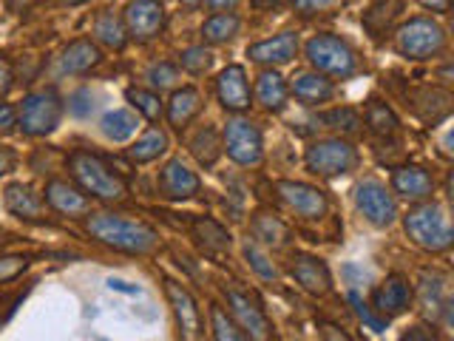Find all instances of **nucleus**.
<instances>
[{
    "label": "nucleus",
    "mask_w": 454,
    "mask_h": 341,
    "mask_svg": "<svg viewBox=\"0 0 454 341\" xmlns=\"http://www.w3.org/2000/svg\"><path fill=\"white\" fill-rule=\"evenodd\" d=\"M344 0H293V6L301 14H318V12H330L340 6Z\"/></svg>",
    "instance_id": "43"
},
{
    "label": "nucleus",
    "mask_w": 454,
    "mask_h": 341,
    "mask_svg": "<svg viewBox=\"0 0 454 341\" xmlns=\"http://www.w3.org/2000/svg\"><path fill=\"white\" fill-rule=\"evenodd\" d=\"M165 290H168V298L170 305H174V313L179 319V327L184 333V341H193L199 336V310H196V302L191 298V293L182 288L176 282H165Z\"/></svg>",
    "instance_id": "18"
},
{
    "label": "nucleus",
    "mask_w": 454,
    "mask_h": 341,
    "mask_svg": "<svg viewBox=\"0 0 454 341\" xmlns=\"http://www.w3.org/2000/svg\"><path fill=\"white\" fill-rule=\"evenodd\" d=\"M227 302H231V310L239 321V327L245 330L247 338L253 341H267L270 338V321L264 316V310L253 302L250 296L239 293V290H227Z\"/></svg>",
    "instance_id": "12"
},
{
    "label": "nucleus",
    "mask_w": 454,
    "mask_h": 341,
    "mask_svg": "<svg viewBox=\"0 0 454 341\" xmlns=\"http://www.w3.org/2000/svg\"><path fill=\"white\" fill-rule=\"evenodd\" d=\"M401 12H403V4H401V0H375L372 9H369V12L364 14V26L378 37L380 32H387V26H389Z\"/></svg>",
    "instance_id": "26"
},
{
    "label": "nucleus",
    "mask_w": 454,
    "mask_h": 341,
    "mask_svg": "<svg viewBox=\"0 0 454 341\" xmlns=\"http://www.w3.org/2000/svg\"><path fill=\"white\" fill-rule=\"evenodd\" d=\"M324 336H326V341H349V336L340 333L338 327H333V324H324Z\"/></svg>",
    "instance_id": "49"
},
{
    "label": "nucleus",
    "mask_w": 454,
    "mask_h": 341,
    "mask_svg": "<svg viewBox=\"0 0 454 341\" xmlns=\"http://www.w3.org/2000/svg\"><path fill=\"white\" fill-rule=\"evenodd\" d=\"M99 63V49L91 40H74L68 43V49L60 54V71L63 75H82L91 66Z\"/></svg>",
    "instance_id": "21"
},
{
    "label": "nucleus",
    "mask_w": 454,
    "mask_h": 341,
    "mask_svg": "<svg viewBox=\"0 0 454 341\" xmlns=\"http://www.w3.org/2000/svg\"><path fill=\"white\" fill-rule=\"evenodd\" d=\"M392 185H395V191L401 194V196H406V199H426V196L432 194V188H434L429 170H423L418 165L397 168L395 177H392Z\"/></svg>",
    "instance_id": "20"
},
{
    "label": "nucleus",
    "mask_w": 454,
    "mask_h": 341,
    "mask_svg": "<svg viewBox=\"0 0 454 341\" xmlns=\"http://www.w3.org/2000/svg\"><path fill=\"white\" fill-rule=\"evenodd\" d=\"M255 97L267 111H278L287 103V83L276 71H264L259 77V85H255Z\"/></svg>",
    "instance_id": "24"
},
{
    "label": "nucleus",
    "mask_w": 454,
    "mask_h": 341,
    "mask_svg": "<svg viewBox=\"0 0 454 341\" xmlns=\"http://www.w3.org/2000/svg\"><path fill=\"white\" fill-rule=\"evenodd\" d=\"M151 83L156 85V89H170L176 80H179V71H176V66H170V63H160V66H153L151 68Z\"/></svg>",
    "instance_id": "42"
},
{
    "label": "nucleus",
    "mask_w": 454,
    "mask_h": 341,
    "mask_svg": "<svg viewBox=\"0 0 454 341\" xmlns=\"http://www.w3.org/2000/svg\"><path fill=\"white\" fill-rule=\"evenodd\" d=\"M12 125H18V111L0 103V131H12Z\"/></svg>",
    "instance_id": "45"
},
{
    "label": "nucleus",
    "mask_w": 454,
    "mask_h": 341,
    "mask_svg": "<svg viewBox=\"0 0 454 341\" xmlns=\"http://www.w3.org/2000/svg\"><path fill=\"white\" fill-rule=\"evenodd\" d=\"M14 163H18V160H14V151L6 148V146H0V177L9 174V170L14 168Z\"/></svg>",
    "instance_id": "47"
},
{
    "label": "nucleus",
    "mask_w": 454,
    "mask_h": 341,
    "mask_svg": "<svg viewBox=\"0 0 454 341\" xmlns=\"http://www.w3.org/2000/svg\"><path fill=\"white\" fill-rule=\"evenodd\" d=\"M68 168H71V174H74V179L82 185L85 194L106 199V202L125 196V182L114 174L103 156L89 154V151H74L68 156Z\"/></svg>",
    "instance_id": "3"
},
{
    "label": "nucleus",
    "mask_w": 454,
    "mask_h": 341,
    "mask_svg": "<svg viewBox=\"0 0 454 341\" xmlns=\"http://www.w3.org/2000/svg\"><path fill=\"white\" fill-rule=\"evenodd\" d=\"M210 319H213V338L216 341H250L245 336V330H241V327L227 316L222 307H213Z\"/></svg>",
    "instance_id": "35"
},
{
    "label": "nucleus",
    "mask_w": 454,
    "mask_h": 341,
    "mask_svg": "<svg viewBox=\"0 0 454 341\" xmlns=\"http://www.w3.org/2000/svg\"><path fill=\"white\" fill-rule=\"evenodd\" d=\"M307 60L318 68V75L344 80L355 75V52L335 35H316L307 43Z\"/></svg>",
    "instance_id": "4"
},
{
    "label": "nucleus",
    "mask_w": 454,
    "mask_h": 341,
    "mask_svg": "<svg viewBox=\"0 0 454 341\" xmlns=\"http://www.w3.org/2000/svg\"><path fill=\"white\" fill-rule=\"evenodd\" d=\"M355 202H358V210L364 217L378 227L392 225L397 217V205L392 194L383 188L378 179H364L358 185V191H355Z\"/></svg>",
    "instance_id": "9"
},
{
    "label": "nucleus",
    "mask_w": 454,
    "mask_h": 341,
    "mask_svg": "<svg viewBox=\"0 0 454 341\" xmlns=\"http://www.w3.org/2000/svg\"><path fill=\"white\" fill-rule=\"evenodd\" d=\"M213 63V54L205 49V46H196V49H188V52H182V66L193 71V75H202V71H207Z\"/></svg>",
    "instance_id": "39"
},
{
    "label": "nucleus",
    "mask_w": 454,
    "mask_h": 341,
    "mask_svg": "<svg viewBox=\"0 0 454 341\" xmlns=\"http://www.w3.org/2000/svg\"><path fill=\"white\" fill-rule=\"evenodd\" d=\"M372 302L380 316H387V319L401 316L411 305V284L403 276H387V282L375 290Z\"/></svg>",
    "instance_id": "13"
},
{
    "label": "nucleus",
    "mask_w": 454,
    "mask_h": 341,
    "mask_svg": "<svg viewBox=\"0 0 454 341\" xmlns=\"http://www.w3.org/2000/svg\"><path fill=\"white\" fill-rule=\"evenodd\" d=\"M139 128V117L134 111L128 108H117V111H108L103 117V134L114 142H122L128 137H134Z\"/></svg>",
    "instance_id": "25"
},
{
    "label": "nucleus",
    "mask_w": 454,
    "mask_h": 341,
    "mask_svg": "<svg viewBox=\"0 0 454 341\" xmlns=\"http://www.w3.org/2000/svg\"><path fill=\"white\" fill-rule=\"evenodd\" d=\"M6 208L20 219H37L40 217V199L23 188V185H9L6 188Z\"/></svg>",
    "instance_id": "27"
},
{
    "label": "nucleus",
    "mask_w": 454,
    "mask_h": 341,
    "mask_svg": "<svg viewBox=\"0 0 454 341\" xmlns=\"http://www.w3.org/2000/svg\"><path fill=\"white\" fill-rule=\"evenodd\" d=\"M245 256H247L250 267H253L262 279H276V276H278L276 265L267 259V253H264L259 245H253V242H247V245H245Z\"/></svg>",
    "instance_id": "38"
},
{
    "label": "nucleus",
    "mask_w": 454,
    "mask_h": 341,
    "mask_svg": "<svg viewBox=\"0 0 454 341\" xmlns=\"http://www.w3.org/2000/svg\"><path fill=\"white\" fill-rule=\"evenodd\" d=\"M160 185L170 199H191L199 194V177L188 170V165H182V160H170L165 165Z\"/></svg>",
    "instance_id": "19"
},
{
    "label": "nucleus",
    "mask_w": 454,
    "mask_h": 341,
    "mask_svg": "<svg viewBox=\"0 0 454 341\" xmlns=\"http://www.w3.org/2000/svg\"><path fill=\"white\" fill-rule=\"evenodd\" d=\"M406 234L411 236V242H415L418 248L429 253H443L454 242L449 213L446 208H440L434 202H426L406 213Z\"/></svg>",
    "instance_id": "2"
},
{
    "label": "nucleus",
    "mask_w": 454,
    "mask_h": 341,
    "mask_svg": "<svg viewBox=\"0 0 454 341\" xmlns=\"http://www.w3.org/2000/svg\"><path fill=\"white\" fill-rule=\"evenodd\" d=\"M233 4H239V0H207V6H210V9H216V12H219V9H231Z\"/></svg>",
    "instance_id": "51"
},
{
    "label": "nucleus",
    "mask_w": 454,
    "mask_h": 341,
    "mask_svg": "<svg viewBox=\"0 0 454 341\" xmlns=\"http://www.w3.org/2000/svg\"><path fill=\"white\" fill-rule=\"evenodd\" d=\"M89 99H91L89 91H77L74 97H71V103H68L71 114H77V117H85V114H91L94 103H89Z\"/></svg>",
    "instance_id": "44"
},
{
    "label": "nucleus",
    "mask_w": 454,
    "mask_h": 341,
    "mask_svg": "<svg viewBox=\"0 0 454 341\" xmlns=\"http://www.w3.org/2000/svg\"><path fill=\"white\" fill-rule=\"evenodd\" d=\"M9 85H12V66L6 57H0V97L9 91Z\"/></svg>",
    "instance_id": "46"
},
{
    "label": "nucleus",
    "mask_w": 454,
    "mask_h": 341,
    "mask_svg": "<svg viewBox=\"0 0 454 341\" xmlns=\"http://www.w3.org/2000/svg\"><path fill=\"white\" fill-rule=\"evenodd\" d=\"M193 227H196V236H199V242H202L205 250L219 253V250L231 248V234H227L219 222H213V219H196Z\"/></svg>",
    "instance_id": "30"
},
{
    "label": "nucleus",
    "mask_w": 454,
    "mask_h": 341,
    "mask_svg": "<svg viewBox=\"0 0 454 341\" xmlns=\"http://www.w3.org/2000/svg\"><path fill=\"white\" fill-rule=\"evenodd\" d=\"M26 267H28L26 256H0V284L18 279Z\"/></svg>",
    "instance_id": "41"
},
{
    "label": "nucleus",
    "mask_w": 454,
    "mask_h": 341,
    "mask_svg": "<svg viewBox=\"0 0 454 341\" xmlns=\"http://www.w3.org/2000/svg\"><path fill=\"white\" fill-rule=\"evenodd\" d=\"M290 274L307 293H316V296H324L326 290H330V284H333L326 265L321 259H316V256H307V253L295 256Z\"/></svg>",
    "instance_id": "15"
},
{
    "label": "nucleus",
    "mask_w": 454,
    "mask_h": 341,
    "mask_svg": "<svg viewBox=\"0 0 454 341\" xmlns=\"http://www.w3.org/2000/svg\"><path fill=\"white\" fill-rule=\"evenodd\" d=\"M293 94L307 106H318L333 97V83L324 80L321 75H309L307 71V75H298L293 80Z\"/></svg>",
    "instance_id": "22"
},
{
    "label": "nucleus",
    "mask_w": 454,
    "mask_h": 341,
    "mask_svg": "<svg viewBox=\"0 0 454 341\" xmlns=\"http://www.w3.org/2000/svg\"><path fill=\"white\" fill-rule=\"evenodd\" d=\"M46 202L57 213H66V217H85V213H89V199H85V194L71 188L63 179H51L46 185Z\"/></svg>",
    "instance_id": "17"
},
{
    "label": "nucleus",
    "mask_w": 454,
    "mask_h": 341,
    "mask_svg": "<svg viewBox=\"0 0 454 341\" xmlns=\"http://www.w3.org/2000/svg\"><path fill=\"white\" fill-rule=\"evenodd\" d=\"M219 137H216V131L213 128H202L196 137H193V142H191V151H193V156L202 165H213L216 163V156H219Z\"/></svg>",
    "instance_id": "34"
},
{
    "label": "nucleus",
    "mask_w": 454,
    "mask_h": 341,
    "mask_svg": "<svg viewBox=\"0 0 454 341\" xmlns=\"http://www.w3.org/2000/svg\"><path fill=\"white\" fill-rule=\"evenodd\" d=\"M85 227H89V234L103 242V245L122 250V253L142 256L156 248V231L151 225L137 222V219L114 217V213H91Z\"/></svg>",
    "instance_id": "1"
},
{
    "label": "nucleus",
    "mask_w": 454,
    "mask_h": 341,
    "mask_svg": "<svg viewBox=\"0 0 454 341\" xmlns=\"http://www.w3.org/2000/svg\"><path fill=\"white\" fill-rule=\"evenodd\" d=\"M278 194L284 202L304 219H321L326 213V196L318 188H312V185L284 179V182H278Z\"/></svg>",
    "instance_id": "11"
},
{
    "label": "nucleus",
    "mask_w": 454,
    "mask_h": 341,
    "mask_svg": "<svg viewBox=\"0 0 454 341\" xmlns=\"http://www.w3.org/2000/svg\"><path fill=\"white\" fill-rule=\"evenodd\" d=\"M307 168L318 177H340L358 165V154L344 139H321L307 148Z\"/></svg>",
    "instance_id": "7"
},
{
    "label": "nucleus",
    "mask_w": 454,
    "mask_h": 341,
    "mask_svg": "<svg viewBox=\"0 0 454 341\" xmlns=\"http://www.w3.org/2000/svg\"><path fill=\"white\" fill-rule=\"evenodd\" d=\"M108 288L117 290V293H128V296H137L139 293L137 284H128V282H120V279H108Z\"/></svg>",
    "instance_id": "48"
},
{
    "label": "nucleus",
    "mask_w": 454,
    "mask_h": 341,
    "mask_svg": "<svg viewBox=\"0 0 454 341\" xmlns=\"http://www.w3.org/2000/svg\"><path fill=\"white\" fill-rule=\"evenodd\" d=\"M298 52V35L293 32H284L273 40H262L255 43V46L247 49V57L255 63H273V66H281V63H290Z\"/></svg>",
    "instance_id": "16"
},
{
    "label": "nucleus",
    "mask_w": 454,
    "mask_h": 341,
    "mask_svg": "<svg viewBox=\"0 0 454 341\" xmlns=\"http://www.w3.org/2000/svg\"><path fill=\"white\" fill-rule=\"evenodd\" d=\"M219 99L227 111H245L250 106V85L241 66H227L216 80Z\"/></svg>",
    "instance_id": "14"
},
{
    "label": "nucleus",
    "mask_w": 454,
    "mask_h": 341,
    "mask_svg": "<svg viewBox=\"0 0 454 341\" xmlns=\"http://www.w3.org/2000/svg\"><path fill=\"white\" fill-rule=\"evenodd\" d=\"M418 4H423L426 9H432V12H449L451 0H418Z\"/></svg>",
    "instance_id": "50"
},
{
    "label": "nucleus",
    "mask_w": 454,
    "mask_h": 341,
    "mask_svg": "<svg viewBox=\"0 0 454 341\" xmlns=\"http://www.w3.org/2000/svg\"><path fill=\"white\" fill-rule=\"evenodd\" d=\"M165 26V9L160 0H131L125 6V32L134 40H153Z\"/></svg>",
    "instance_id": "10"
},
{
    "label": "nucleus",
    "mask_w": 454,
    "mask_h": 341,
    "mask_svg": "<svg viewBox=\"0 0 454 341\" xmlns=\"http://www.w3.org/2000/svg\"><path fill=\"white\" fill-rule=\"evenodd\" d=\"M253 4L259 6V9H264V6H281L284 0H253Z\"/></svg>",
    "instance_id": "52"
},
{
    "label": "nucleus",
    "mask_w": 454,
    "mask_h": 341,
    "mask_svg": "<svg viewBox=\"0 0 454 341\" xmlns=\"http://www.w3.org/2000/svg\"><path fill=\"white\" fill-rule=\"evenodd\" d=\"M94 35L106 43V46L111 49H122L125 46V40H128V32H125V26L120 18H114L111 12L106 14H99L97 23H94Z\"/></svg>",
    "instance_id": "32"
},
{
    "label": "nucleus",
    "mask_w": 454,
    "mask_h": 341,
    "mask_svg": "<svg viewBox=\"0 0 454 341\" xmlns=\"http://www.w3.org/2000/svg\"><path fill=\"white\" fill-rule=\"evenodd\" d=\"M182 4H184V6H196V4H199V0H182Z\"/></svg>",
    "instance_id": "53"
},
{
    "label": "nucleus",
    "mask_w": 454,
    "mask_h": 341,
    "mask_svg": "<svg viewBox=\"0 0 454 341\" xmlns=\"http://www.w3.org/2000/svg\"><path fill=\"white\" fill-rule=\"evenodd\" d=\"M324 123L330 128H338V131H344V134H355L361 128V117L352 108H335L330 114H324Z\"/></svg>",
    "instance_id": "37"
},
{
    "label": "nucleus",
    "mask_w": 454,
    "mask_h": 341,
    "mask_svg": "<svg viewBox=\"0 0 454 341\" xmlns=\"http://www.w3.org/2000/svg\"><path fill=\"white\" fill-rule=\"evenodd\" d=\"M199 108H202V97H199L196 89H182V91H174V97H170V103H168V120L170 125H188Z\"/></svg>",
    "instance_id": "23"
},
{
    "label": "nucleus",
    "mask_w": 454,
    "mask_h": 341,
    "mask_svg": "<svg viewBox=\"0 0 454 341\" xmlns=\"http://www.w3.org/2000/svg\"><path fill=\"white\" fill-rule=\"evenodd\" d=\"M165 148H168V137H165V131H160V128H151V131H148L145 137L137 139V146L128 148V156H131L134 163H151V160H156L160 154H165Z\"/></svg>",
    "instance_id": "28"
},
{
    "label": "nucleus",
    "mask_w": 454,
    "mask_h": 341,
    "mask_svg": "<svg viewBox=\"0 0 454 341\" xmlns=\"http://www.w3.org/2000/svg\"><path fill=\"white\" fill-rule=\"evenodd\" d=\"M395 43L397 52L411 57V60H429L446 46V32L432 18H415L397 28Z\"/></svg>",
    "instance_id": "5"
},
{
    "label": "nucleus",
    "mask_w": 454,
    "mask_h": 341,
    "mask_svg": "<svg viewBox=\"0 0 454 341\" xmlns=\"http://www.w3.org/2000/svg\"><path fill=\"white\" fill-rule=\"evenodd\" d=\"M347 298H349V305H352V310H355V316H358L364 324H369V327H372V330H378V333H380V330H387V321L378 319V316H372V310L366 307V302H364V298H361L358 293L349 290Z\"/></svg>",
    "instance_id": "40"
},
{
    "label": "nucleus",
    "mask_w": 454,
    "mask_h": 341,
    "mask_svg": "<svg viewBox=\"0 0 454 341\" xmlns=\"http://www.w3.org/2000/svg\"><path fill=\"white\" fill-rule=\"evenodd\" d=\"M66 4H71V6H77V4H85V0H66Z\"/></svg>",
    "instance_id": "54"
},
{
    "label": "nucleus",
    "mask_w": 454,
    "mask_h": 341,
    "mask_svg": "<svg viewBox=\"0 0 454 341\" xmlns=\"http://www.w3.org/2000/svg\"><path fill=\"white\" fill-rule=\"evenodd\" d=\"M253 234H255V239H262L264 245H276V248H281L284 242H287V236H290L287 225L278 222L276 217H270V213H259V217H255Z\"/></svg>",
    "instance_id": "31"
},
{
    "label": "nucleus",
    "mask_w": 454,
    "mask_h": 341,
    "mask_svg": "<svg viewBox=\"0 0 454 341\" xmlns=\"http://www.w3.org/2000/svg\"><path fill=\"white\" fill-rule=\"evenodd\" d=\"M128 99L137 106V111L145 114L148 120H160V114H162V103H160V97L151 94V91H142V89H128Z\"/></svg>",
    "instance_id": "36"
},
{
    "label": "nucleus",
    "mask_w": 454,
    "mask_h": 341,
    "mask_svg": "<svg viewBox=\"0 0 454 341\" xmlns=\"http://www.w3.org/2000/svg\"><path fill=\"white\" fill-rule=\"evenodd\" d=\"M239 32V18L236 14H213V18L205 20L202 35L210 43H227Z\"/></svg>",
    "instance_id": "33"
},
{
    "label": "nucleus",
    "mask_w": 454,
    "mask_h": 341,
    "mask_svg": "<svg viewBox=\"0 0 454 341\" xmlns=\"http://www.w3.org/2000/svg\"><path fill=\"white\" fill-rule=\"evenodd\" d=\"M366 125L372 128V134L378 137H392L397 131V117L387 103L372 99V103L366 106Z\"/></svg>",
    "instance_id": "29"
},
{
    "label": "nucleus",
    "mask_w": 454,
    "mask_h": 341,
    "mask_svg": "<svg viewBox=\"0 0 454 341\" xmlns=\"http://www.w3.org/2000/svg\"><path fill=\"white\" fill-rule=\"evenodd\" d=\"M60 114H63V103L54 89L35 91L23 99V106L18 111V125L28 137H43L54 131L57 123H60Z\"/></svg>",
    "instance_id": "6"
},
{
    "label": "nucleus",
    "mask_w": 454,
    "mask_h": 341,
    "mask_svg": "<svg viewBox=\"0 0 454 341\" xmlns=\"http://www.w3.org/2000/svg\"><path fill=\"white\" fill-rule=\"evenodd\" d=\"M227 156L239 165H255L262 160V131L250 120H231L224 125V146Z\"/></svg>",
    "instance_id": "8"
}]
</instances>
